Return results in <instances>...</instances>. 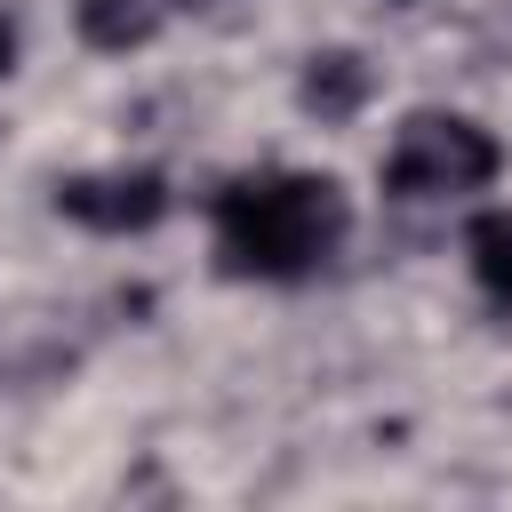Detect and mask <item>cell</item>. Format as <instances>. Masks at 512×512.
Masks as SVG:
<instances>
[{
    "label": "cell",
    "instance_id": "1",
    "mask_svg": "<svg viewBox=\"0 0 512 512\" xmlns=\"http://www.w3.org/2000/svg\"><path fill=\"white\" fill-rule=\"evenodd\" d=\"M344 240V192L328 176H240L216 192V256L256 280H296Z\"/></svg>",
    "mask_w": 512,
    "mask_h": 512
},
{
    "label": "cell",
    "instance_id": "2",
    "mask_svg": "<svg viewBox=\"0 0 512 512\" xmlns=\"http://www.w3.org/2000/svg\"><path fill=\"white\" fill-rule=\"evenodd\" d=\"M496 168H504V152H496V136L480 120H464V112H416L392 136V152H384V192H400V200H448V192H480Z\"/></svg>",
    "mask_w": 512,
    "mask_h": 512
},
{
    "label": "cell",
    "instance_id": "3",
    "mask_svg": "<svg viewBox=\"0 0 512 512\" xmlns=\"http://www.w3.org/2000/svg\"><path fill=\"white\" fill-rule=\"evenodd\" d=\"M56 208L88 232H144L168 216V184L152 168H112V176H72L56 184Z\"/></svg>",
    "mask_w": 512,
    "mask_h": 512
},
{
    "label": "cell",
    "instance_id": "4",
    "mask_svg": "<svg viewBox=\"0 0 512 512\" xmlns=\"http://www.w3.org/2000/svg\"><path fill=\"white\" fill-rule=\"evenodd\" d=\"M360 96H368V64H360V56H344V48L312 56V72H304V104H312L320 120H344V112H360Z\"/></svg>",
    "mask_w": 512,
    "mask_h": 512
},
{
    "label": "cell",
    "instance_id": "5",
    "mask_svg": "<svg viewBox=\"0 0 512 512\" xmlns=\"http://www.w3.org/2000/svg\"><path fill=\"white\" fill-rule=\"evenodd\" d=\"M80 32L96 48H136V40H152V8H136V0H80Z\"/></svg>",
    "mask_w": 512,
    "mask_h": 512
},
{
    "label": "cell",
    "instance_id": "6",
    "mask_svg": "<svg viewBox=\"0 0 512 512\" xmlns=\"http://www.w3.org/2000/svg\"><path fill=\"white\" fill-rule=\"evenodd\" d=\"M464 248H472V272H480V280H488L496 296H512V208H496V216H480Z\"/></svg>",
    "mask_w": 512,
    "mask_h": 512
},
{
    "label": "cell",
    "instance_id": "7",
    "mask_svg": "<svg viewBox=\"0 0 512 512\" xmlns=\"http://www.w3.org/2000/svg\"><path fill=\"white\" fill-rule=\"evenodd\" d=\"M8 64H16V24L0 16V72H8Z\"/></svg>",
    "mask_w": 512,
    "mask_h": 512
}]
</instances>
